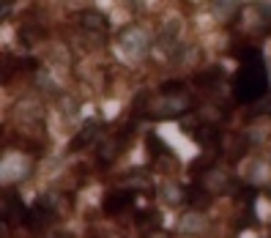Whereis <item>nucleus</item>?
Segmentation results:
<instances>
[{
  "label": "nucleus",
  "mask_w": 271,
  "mask_h": 238,
  "mask_svg": "<svg viewBox=\"0 0 271 238\" xmlns=\"http://www.w3.org/2000/svg\"><path fill=\"white\" fill-rule=\"evenodd\" d=\"M118 41L132 58H140V55H146L148 52V39H146V33H143L140 28H126L124 33H121Z\"/></svg>",
  "instance_id": "f03ea898"
},
{
  "label": "nucleus",
  "mask_w": 271,
  "mask_h": 238,
  "mask_svg": "<svg viewBox=\"0 0 271 238\" xmlns=\"http://www.w3.org/2000/svg\"><path fill=\"white\" fill-rule=\"evenodd\" d=\"M184 93V82H165L162 85V96H181Z\"/></svg>",
  "instance_id": "423d86ee"
},
{
  "label": "nucleus",
  "mask_w": 271,
  "mask_h": 238,
  "mask_svg": "<svg viewBox=\"0 0 271 238\" xmlns=\"http://www.w3.org/2000/svg\"><path fill=\"white\" fill-rule=\"evenodd\" d=\"M96 134H99V123H96V120H85L83 132H80V137L71 142V148H74V151H77V148H85L90 140H96Z\"/></svg>",
  "instance_id": "20e7f679"
},
{
  "label": "nucleus",
  "mask_w": 271,
  "mask_h": 238,
  "mask_svg": "<svg viewBox=\"0 0 271 238\" xmlns=\"http://www.w3.org/2000/svg\"><path fill=\"white\" fill-rule=\"evenodd\" d=\"M132 200H134L132 192H112V195H107V200H104V211L107 214H121L124 208L132 205Z\"/></svg>",
  "instance_id": "7ed1b4c3"
},
{
  "label": "nucleus",
  "mask_w": 271,
  "mask_h": 238,
  "mask_svg": "<svg viewBox=\"0 0 271 238\" xmlns=\"http://www.w3.org/2000/svg\"><path fill=\"white\" fill-rule=\"evenodd\" d=\"M230 8H236V0H216V14L219 17H228Z\"/></svg>",
  "instance_id": "0eeeda50"
},
{
  "label": "nucleus",
  "mask_w": 271,
  "mask_h": 238,
  "mask_svg": "<svg viewBox=\"0 0 271 238\" xmlns=\"http://www.w3.org/2000/svg\"><path fill=\"white\" fill-rule=\"evenodd\" d=\"M83 28H85V30H93V33H104L107 25H104V20H102L99 14H93V11H85V14H83Z\"/></svg>",
  "instance_id": "39448f33"
},
{
  "label": "nucleus",
  "mask_w": 271,
  "mask_h": 238,
  "mask_svg": "<svg viewBox=\"0 0 271 238\" xmlns=\"http://www.w3.org/2000/svg\"><path fill=\"white\" fill-rule=\"evenodd\" d=\"M266 85H269V77H266V66L257 60V55H252L250 63H244L241 71H238L236 79V96L241 101H255L266 93Z\"/></svg>",
  "instance_id": "f257e3e1"
}]
</instances>
